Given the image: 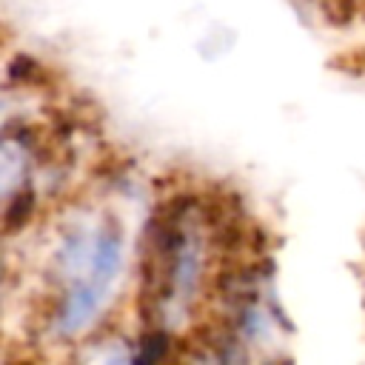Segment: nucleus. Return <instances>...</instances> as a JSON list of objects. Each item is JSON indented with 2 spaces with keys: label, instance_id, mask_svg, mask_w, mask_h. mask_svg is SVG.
<instances>
[{
  "label": "nucleus",
  "instance_id": "obj_2",
  "mask_svg": "<svg viewBox=\"0 0 365 365\" xmlns=\"http://www.w3.org/2000/svg\"><path fill=\"white\" fill-rule=\"evenodd\" d=\"M319 3H322L325 17H328L331 23H336V26L348 23V20L356 14V0H319Z\"/></svg>",
  "mask_w": 365,
  "mask_h": 365
},
{
  "label": "nucleus",
  "instance_id": "obj_3",
  "mask_svg": "<svg viewBox=\"0 0 365 365\" xmlns=\"http://www.w3.org/2000/svg\"><path fill=\"white\" fill-rule=\"evenodd\" d=\"M163 354H165V336H163L160 331L148 334V336L143 339V354H140V359H160Z\"/></svg>",
  "mask_w": 365,
  "mask_h": 365
},
{
  "label": "nucleus",
  "instance_id": "obj_1",
  "mask_svg": "<svg viewBox=\"0 0 365 365\" xmlns=\"http://www.w3.org/2000/svg\"><path fill=\"white\" fill-rule=\"evenodd\" d=\"M31 208H34V197L26 191H20L17 197H14V202H9L6 205V231L9 234H14L17 228H23L26 225V220H29V214H31Z\"/></svg>",
  "mask_w": 365,
  "mask_h": 365
}]
</instances>
